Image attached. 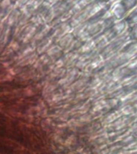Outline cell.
Segmentation results:
<instances>
[{"mask_svg":"<svg viewBox=\"0 0 137 154\" xmlns=\"http://www.w3.org/2000/svg\"><path fill=\"white\" fill-rule=\"evenodd\" d=\"M46 45H47V46H46V47H47V46L50 45V43H47ZM41 49H42V51H44V49H45V46H43V47H42V48H41Z\"/></svg>","mask_w":137,"mask_h":154,"instance_id":"6da1fadb","label":"cell"}]
</instances>
